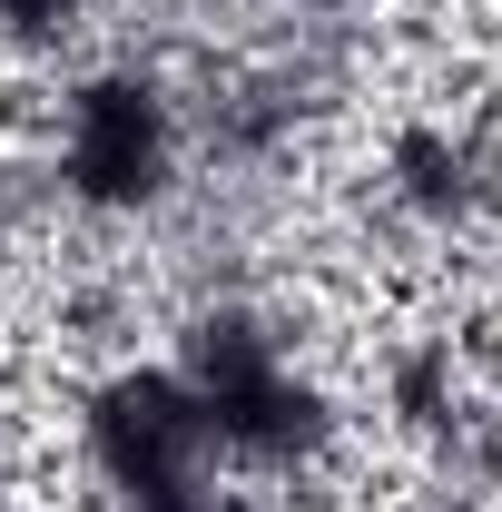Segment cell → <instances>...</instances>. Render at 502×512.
Returning a JSON list of instances; mask_svg holds the SVG:
<instances>
[{
  "instance_id": "6da1fadb",
  "label": "cell",
  "mask_w": 502,
  "mask_h": 512,
  "mask_svg": "<svg viewBox=\"0 0 502 512\" xmlns=\"http://www.w3.org/2000/svg\"><path fill=\"white\" fill-rule=\"evenodd\" d=\"M178 384L197 394L207 444L237 453V463L286 473V463H306V453L325 444V404H315V384L296 375V355H286L256 316H207L188 335Z\"/></svg>"
},
{
  "instance_id": "7a4b0ae2",
  "label": "cell",
  "mask_w": 502,
  "mask_h": 512,
  "mask_svg": "<svg viewBox=\"0 0 502 512\" xmlns=\"http://www.w3.org/2000/svg\"><path fill=\"white\" fill-rule=\"evenodd\" d=\"M178 168V128H168V99L138 79V69H99L69 89V148H60V178L79 207L99 217H128L168 188Z\"/></svg>"
},
{
  "instance_id": "3957f363",
  "label": "cell",
  "mask_w": 502,
  "mask_h": 512,
  "mask_svg": "<svg viewBox=\"0 0 502 512\" xmlns=\"http://www.w3.org/2000/svg\"><path fill=\"white\" fill-rule=\"evenodd\" d=\"M79 10H89V0H0V30H20V40H60V30H79Z\"/></svg>"
}]
</instances>
